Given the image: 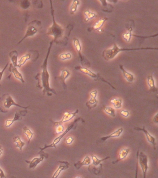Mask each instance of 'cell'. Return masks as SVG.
Instances as JSON below:
<instances>
[{
	"instance_id": "cell-1",
	"label": "cell",
	"mask_w": 158,
	"mask_h": 178,
	"mask_svg": "<svg viewBox=\"0 0 158 178\" xmlns=\"http://www.w3.org/2000/svg\"><path fill=\"white\" fill-rule=\"evenodd\" d=\"M53 42H54V40H52L50 43V46L49 47L48 49V53H47L46 58L45 59L44 61L43 64L42 72L41 74V81H42V86L43 88V92L44 94L47 93L48 96H51L52 95V93L56 94L55 91L53 89L51 88L50 86V74L48 70V68H47L48 58V57L49 56L50 53L51 49Z\"/></svg>"
},
{
	"instance_id": "cell-2",
	"label": "cell",
	"mask_w": 158,
	"mask_h": 178,
	"mask_svg": "<svg viewBox=\"0 0 158 178\" xmlns=\"http://www.w3.org/2000/svg\"><path fill=\"white\" fill-rule=\"evenodd\" d=\"M51 3V14L52 17V26L48 29V32L46 34L52 35L54 37V41H56L62 38L64 34V30L63 29L62 27L59 25L57 23L55 20L54 10L52 7V1H50Z\"/></svg>"
},
{
	"instance_id": "cell-3",
	"label": "cell",
	"mask_w": 158,
	"mask_h": 178,
	"mask_svg": "<svg viewBox=\"0 0 158 178\" xmlns=\"http://www.w3.org/2000/svg\"><path fill=\"white\" fill-rule=\"evenodd\" d=\"M157 50V48L146 47L141 48H120L118 46L114 43L113 48L105 50L103 52V56L106 61H110L114 58L120 52L125 51L138 50Z\"/></svg>"
},
{
	"instance_id": "cell-4",
	"label": "cell",
	"mask_w": 158,
	"mask_h": 178,
	"mask_svg": "<svg viewBox=\"0 0 158 178\" xmlns=\"http://www.w3.org/2000/svg\"><path fill=\"white\" fill-rule=\"evenodd\" d=\"M13 105L26 110L30 107V106L27 107L22 106L19 104H16L13 99L12 97L8 94L3 95L0 98V111L2 112H7L10 107Z\"/></svg>"
},
{
	"instance_id": "cell-5",
	"label": "cell",
	"mask_w": 158,
	"mask_h": 178,
	"mask_svg": "<svg viewBox=\"0 0 158 178\" xmlns=\"http://www.w3.org/2000/svg\"><path fill=\"white\" fill-rule=\"evenodd\" d=\"M85 121L83 120V119L82 118L79 117V118L76 119L72 123L70 124L69 125L68 127H67V129H66V130L64 131L63 133L61 134L60 136H59L58 137H57L54 140V142H52V143H51V144H50V145H46L45 144V145L44 147L43 148H40V152H42V151H43L45 149H46V148H56V145L57 144H58L59 142H60V141H61L62 139L63 138L64 136H65V135H67L69 132L70 130H72L73 128H74V127H75V126L76 124L79 122V121Z\"/></svg>"
},
{
	"instance_id": "cell-6",
	"label": "cell",
	"mask_w": 158,
	"mask_h": 178,
	"mask_svg": "<svg viewBox=\"0 0 158 178\" xmlns=\"http://www.w3.org/2000/svg\"><path fill=\"white\" fill-rule=\"evenodd\" d=\"M138 161L140 164L143 174V178H146L148 166V158L147 155L143 152L139 153L138 156Z\"/></svg>"
},
{
	"instance_id": "cell-7",
	"label": "cell",
	"mask_w": 158,
	"mask_h": 178,
	"mask_svg": "<svg viewBox=\"0 0 158 178\" xmlns=\"http://www.w3.org/2000/svg\"><path fill=\"white\" fill-rule=\"evenodd\" d=\"M39 22H40L37 21V22H36L35 25H33V21L31 23L29 24V26H28V27H27V30H26V32L24 36L20 40V41L19 42L18 45L20 44L21 42L23 41V40H24L26 38L28 37L33 36L35 35L37 33L38 29L36 25Z\"/></svg>"
},
{
	"instance_id": "cell-8",
	"label": "cell",
	"mask_w": 158,
	"mask_h": 178,
	"mask_svg": "<svg viewBox=\"0 0 158 178\" xmlns=\"http://www.w3.org/2000/svg\"><path fill=\"white\" fill-rule=\"evenodd\" d=\"M27 110H23L20 111H17L15 113L14 117L12 120H8L5 123V126L9 128L13 124L14 122L16 121H21L22 120V117H25L27 112Z\"/></svg>"
},
{
	"instance_id": "cell-9",
	"label": "cell",
	"mask_w": 158,
	"mask_h": 178,
	"mask_svg": "<svg viewBox=\"0 0 158 178\" xmlns=\"http://www.w3.org/2000/svg\"><path fill=\"white\" fill-rule=\"evenodd\" d=\"M79 110H77L74 112L70 113L69 112H66L64 114L63 117L62 119L60 122H54L55 125L56 126L58 125H60L62 124L63 123H65V122H68L72 120L73 118L77 114L79 113Z\"/></svg>"
},
{
	"instance_id": "cell-10",
	"label": "cell",
	"mask_w": 158,
	"mask_h": 178,
	"mask_svg": "<svg viewBox=\"0 0 158 178\" xmlns=\"http://www.w3.org/2000/svg\"><path fill=\"white\" fill-rule=\"evenodd\" d=\"M135 130L136 131H143L144 132V134H145L146 135V137H147V140H148V142L151 143L152 145H153V147H154V149H156V148H155V146L156 145V140H155V138H154L153 136L151 135V134H149V132L147 131V130H146L145 129V126H143V128H139V127H135V128H134Z\"/></svg>"
},
{
	"instance_id": "cell-11",
	"label": "cell",
	"mask_w": 158,
	"mask_h": 178,
	"mask_svg": "<svg viewBox=\"0 0 158 178\" xmlns=\"http://www.w3.org/2000/svg\"><path fill=\"white\" fill-rule=\"evenodd\" d=\"M97 94H98V92H97V90H94L91 92L90 94L91 96V98L90 99V100L87 102L86 104V105L88 108L92 109V108H95L97 106L98 102L96 99Z\"/></svg>"
},
{
	"instance_id": "cell-12",
	"label": "cell",
	"mask_w": 158,
	"mask_h": 178,
	"mask_svg": "<svg viewBox=\"0 0 158 178\" xmlns=\"http://www.w3.org/2000/svg\"><path fill=\"white\" fill-rule=\"evenodd\" d=\"M58 162L60 163L59 167L55 172L54 175L52 176V178H57L60 175V173H61L62 171L66 170L69 167L70 163L67 161H58Z\"/></svg>"
},
{
	"instance_id": "cell-13",
	"label": "cell",
	"mask_w": 158,
	"mask_h": 178,
	"mask_svg": "<svg viewBox=\"0 0 158 178\" xmlns=\"http://www.w3.org/2000/svg\"><path fill=\"white\" fill-rule=\"evenodd\" d=\"M9 70H10V72H12V73H13L16 79L20 80L22 83H24L25 82L24 80L23 79L22 74L19 72V70H18L17 68L14 67L13 65L12 64H10Z\"/></svg>"
},
{
	"instance_id": "cell-14",
	"label": "cell",
	"mask_w": 158,
	"mask_h": 178,
	"mask_svg": "<svg viewBox=\"0 0 158 178\" xmlns=\"http://www.w3.org/2000/svg\"><path fill=\"white\" fill-rule=\"evenodd\" d=\"M70 75V73L69 71L67 70H62L60 76L58 77V79H60V80L62 82V84L64 88L65 89H67V85H66V80H67V78H68L69 77Z\"/></svg>"
},
{
	"instance_id": "cell-15",
	"label": "cell",
	"mask_w": 158,
	"mask_h": 178,
	"mask_svg": "<svg viewBox=\"0 0 158 178\" xmlns=\"http://www.w3.org/2000/svg\"><path fill=\"white\" fill-rule=\"evenodd\" d=\"M44 159V156L42 155L39 158H34V159H33L32 161H26L29 164V168H35L40 162L43 161Z\"/></svg>"
},
{
	"instance_id": "cell-16",
	"label": "cell",
	"mask_w": 158,
	"mask_h": 178,
	"mask_svg": "<svg viewBox=\"0 0 158 178\" xmlns=\"http://www.w3.org/2000/svg\"><path fill=\"white\" fill-rule=\"evenodd\" d=\"M123 130V128H119V129L116 130V131H115V132L112 133V134H111L110 135H109V136L102 137V138H101V140L102 142H104V141H106V140H107V139H109V138L119 137V136H120V135L122 134V133Z\"/></svg>"
},
{
	"instance_id": "cell-17",
	"label": "cell",
	"mask_w": 158,
	"mask_h": 178,
	"mask_svg": "<svg viewBox=\"0 0 158 178\" xmlns=\"http://www.w3.org/2000/svg\"><path fill=\"white\" fill-rule=\"evenodd\" d=\"M91 159L89 156H86L85 157V159L83 160V161H79L76 163H75L74 166L75 167L77 170L79 169L82 166H85V165H89L91 164Z\"/></svg>"
},
{
	"instance_id": "cell-18",
	"label": "cell",
	"mask_w": 158,
	"mask_h": 178,
	"mask_svg": "<svg viewBox=\"0 0 158 178\" xmlns=\"http://www.w3.org/2000/svg\"><path fill=\"white\" fill-rule=\"evenodd\" d=\"M129 151H130V149H129V148H124L122 149L120 151V153H119V158L116 161H113L112 162L113 164H116V163L120 161L121 160L125 159L127 157L129 153Z\"/></svg>"
},
{
	"instance_id": "cell-19",
	"label": "cell",
	"mask_w": 158,
	"mask_h": 178,
	"mask_svg": "<svg viewBox=\"0 0 158 178\" xmlns=\"http://www.w3.org/2000/svg\"><path fill=\"white\" fill-rule=\"evenodd\" d=\"M147 84L149 86V89L151 92H156L158 91V88L155 86V82L153 74L148 76L147 78Z\"/></svg>"
},
{
	"instance_id": "cell-20",
	"label": "cell",
	"mask_w": 158,
	"mask_h": 178,
	"mask_svg": "<svg viewBox=\"0 0 158 178\" xmlns=\"http://www.w3.org/2000/svg\"><path fill=\"white\" fill-rule=\"evenodd\" d=\"M75 69L78 70H80L82 73H84L87 74L88 75H89V76L91 77V78H93V79H95V78H97V75L96 74L94 73L91 72L90 70L87 68L85 67H75Z\"/></svg>"
},
{
	"instance_id": "cell-21",
	"label": "cell",
	"mask_w": 158,
	"mask_h": 178,
	"mask_svg": "<svg viewBox=\"0 0 158 178\" xmlns=\"http://www.w3.org/2000/svg\"><path fill=\"white\" fill-rule=\"evenodd\" d=\"M120 68L121 70H122V72L123 74V75H124V77L126 78V80H127V81L129 83H132L134 81V76L133 74H132L130 73H128L123 68V66L122 65H120Z\"/></svg>"
},
{
	"instance_id": "cell-22",
	"label": "cell",
	"mask_w": 158,
	"mask_h": 178,
	"mask_svg": "<svg viewBox=\"0 0 158 178\" xmlns=\"http://www.w3.org/2000/svg\"><path fill=\"white\" fill-rule=\"evenodd\" d=\"M18 55V53L15 50L9 53V56L11 58V61L12 62V64L15 67H18V61H17Z\"/></svg>"
},
{
	"instance_id": "cell-23",
	"label": "cell",
	"mask_w": 158,
	"mask_h": 178,
	"mask_svg": "<svg viewBox=\"0 0 158 178\" xmlns=\"http://www.w3.org/2000/svg\"><path fill=\"white\" fill-rule=\"evenodd\" d=\"M73 44L76 49L77 50V52L79 53V56L80 58L81 61H83V57L82 55L81 54V46L79 40L77 38H74L73 39Z\"/></svg>"
},
{
	"instance_id": "cell-24",
	"label": "cell",
	"mask_w": 158,
	"mask_h": 178,
	"mask_svg": "<svg viewBox=\"0 0 158 178\" xmlns=\"http://www.w3.org/2000/svg\"><path fill=\"white\" fill-rule=\"evenodd\" d=\"M14 142V143H16V145L15 147L18 148L20 150L22 151V148L25 145V143L24 142H22L20 139V137L19 136H17L14 137L13 139Z\"/></svg>"
},
{
	"instance_id": "cell-25",
	"label": "cell",
	"mask_w": 158,
	"mask_h": 178,
	"mask_svg": "<svg viewBox=\"0 0 158 178\" xmlns=\"http://www.w3.org/2000/svg\"><path fill=\"white\" fill-rule=\"evenodd\" d=\"M107 20H108L107 18H104L101 19L99 20L94 25L93 29L96 30H101L102 27L104 25V22Z\"/></svg>"
},
{
	"instance_id": "cell-26",
	"label": "cell",
	"mask_w": 158,
	"mask_h": 178,
	"mask_svg": "<svg viewBox=\"0 0 158 178\" xmlns=\"http://www.w3.org/2000/svg\"><path fill=\"white\" fill-rule=\"evenodd\" d=\"M110 156H107L106 158H104L103 159H99L97 156L95 155H92L91 156V159L92 160L93 165L95 166H98L99 165L101 162L104 161L105 160H108V159H110Z\"/></svg>"
},
{
	"instance_id": "cell-27",
	"label": "cell",
	"mask_w": 158,
	"mask_h": 178,
	"mask_svg": "<svg viewBox=\"0 0 158 178\" xmlns=\"http://www.w3.org/2000/svg\"><path fill=\"white\" fill-rule=\"evenodd\" d=\"M31 58V55L29 53H27L26 55L22 56L20 58L19 61H18V67L19 68L21 67V66L25 63L26 62L30 59Z\"/></svg>"
},
{
	"instance_id": "cell-28",
	"label": "cell",
	"mask_w": 158,
	"mask_h": 178,
	"mask_svg": "<svg viewBox=\"0 0 158 178\" xmlns=\"http://www.w3.org/2000/svg\"><path fill=\"white\" fill-rule=\"evenodd\" d=\"M23 133L25 135H26L27 138L28 139V143H29L30 142V140H31L33 136V133L30 130L29 128H27L26 126L23 127Z\"/></svg>"
},
{
	"instance_id": "cell-29",
	"label": "cell",
	"mask_w": 158,
	"mask_h": 178,
	"mask_svg": "<svg viewBox=\"0 0 158 178\" xmlns=\"http://www.w3.org/2000/svg\"><path fill=\"white\" fill-rule=\"evenodd\" d=\"M122 100L121 99L114 98L111 100V103L114 105L116 109H120L122 106Z\"/></svg>"
},
{
	"instance_id": "cell-30",
	"label": "cell",
	"mask_w": 158,
	"mask_h": 178,
	"mask_svg": "<svg viewBox=\"0 0 158 178\" xmlns=\"http://www.w3.org/2000/svg\"><path fill=\"white\" fill-rule=\"evenodd\" d=\"M84 14L86 16V18L85 19V22H87L90 20L94 18H95L97 16L95 13L93 12H91L89 10H87L85 11Z\"/></svg>"
},
{
	"instance_id": "cell-31",
	"label": "cell",
	"mask_w": 158,
	"mask_h": 178,
	"mask_svg": "<svg viewBox=\"0 0 158 178\" xmlns=\"http://www.w3.org/2000/svg\"><path fill=\"white\" fill-rule=\"evenodd\" d=\"M80 2L78 0H75L73 2L71 8H70V11H71V14H73L77 11L78 6L79 5Z\"/></svg>"
},
{
	"instance_id": "cell-32",
	"label": "cell",
	"mask_w": 158,
	"mask_h": 178,
	"mask_svg": "<svg viewBox=\"0 0 158 178\" xmlns=\"http://www.w3.org/2000/svg\"><path fill=\"white\" fill-rule=\"evenodd\" d=\"M133 31V29L132 27H130L129 29V32L128 33L123 34L122 37L127 42H129L131 40V37H132V32Z\"/></svg>"
},
{
	"instance_id": "cell-33",
	"label": "cell",
	"mask_w": 158,
	"mask_h": 178,
	"mask_svg": "<svg viewBox=\"0 0 158 178\" xmlns=\"http://www.w3.org/2000/svg\"><path fill=\"white\" fill-rule=\"evenodd\" d=\"M104 111L107 114H109L110 116L112 117H115L116 116V111L115 110L111 107H107L104 108Z\"/></svg>"
},
{
	"instance_id": "cell-34",
	"label": "cell",
	"mask_w": 158,
	"mask_h": 178,
	"mask_svg": "<svg viewBox=\"0 0 158 178\" xmlns=\"http://www.w3.org/2000/svg\"><path fill=\"white\" fill-rule=\"evenodd\" d=\"M72 55L70 53H62L60 55V58L61 60H66L72 58Z\"/></svg>"
},
{
	"instance_id": "cell-35",
	"label": "cell",
	"mask_w": 158,
	"mask_h": 178,
	"mask_svg": "<svg viewBox=\"0 0 158 178\" xmlns=\"http://www.w3.org/2000/svg\"><path fill=\"white\" fill-rule=\"evenodd\" d=\"M56 130V132L57 134H61L62 133L64 130V127H63L62 124L60 125H57Z\"/></svg>"
},
{
	"instance_id": "cell-36",
	"label": "cell",
	"mask_w": 158,
	"mask_h": 178,
	"mask_svg": "<svg viewBox=\"0 0 158 178\" xmlns=\"http://www.w3.org/2000/svg\"><path fill=\"white\" fill-rule=\"evenodd\" d=\"M139 151H137V161H136V170H135V178H137L138 177V156L139 154Z\"/></svg>"
},
{
	"instance_id": "cell-37",
	"label": "cell",
	"mask_w": 158,
	"mask_h": 178,
	"mask_svg": "<svg viewBox=\"0 0 158 178\" xmlns=\"http://www.w3.org/2000/svg\"><path fill=\"white\" fill-rule=\"evenodd\" d=\"M8 64H7L6 65V66H5L4 68L2 70V72L0 71V86H1V81L2 79V76H3V73H4L5 70L6 69V68H7V67H8Z\"/></svg>"
},
{
	"instance_id": "cell-38",
	"label": "cell",
	"mask_w": 158,
	"mask_h": 178,
	"mask_svg": "<svg viewBox=\"0 0 158 178\" xmlns=\"http://www.w3.org/2000/svg\"><path fill=\"white\" fill-rule=\"evenodd\" d=\"M129 112L127 111H121V114L123 116V117H127L128 116H129Z\"/></svg>"
},
{
	"instance_id": "cell-39",
	"label": "cell",
	"mask_w": 158,
	"mask_h": 178,
	"mask_svg": "<svg viewBox=\"0 0 158 178\" xmlns=\"http://www.w3.org/2000/svg\"><path fill=\"white\" fill-rule=\"evenodd\" d=\"M73 138L72 136H70L66 140V143L67 144H71L73 143Z\"/></svg>"
},
{
	"instance_id": "cell-40",
	"label": "cell",
	"mask_w": 158,
	"mask_h": 178,
	"mask_svg": "<svg viewBox=\"0 0 158 178\" xmlns=\"http://www.w3.org/2000/svg\"><path fill=\"white\" fill-rule=\"evenodd\" d=\"M0 178H6L5 174H4V172L1 168V167H0Z\"/></svg>"
},
{
	"instance_id": "cell-41",
	"label": "cell",
	"mask_w": 158,
	"mask_h": 178,
	"mask_svg": "<svg viewBox=\"0 0 158 178\" xmlns=\"http://www.w3.org/2000/svg\"><path fill=\"white\" fill-rule=\"evenodd\" d=\"M158 113H157V114L155 115V116H154L153 119V122H154V123H158Z\"/></svg>"
},
{
	"instance_id": "cell-42",
	"label": "cell",
	"mask_w": 158,
	"mask_h": 178,
	"mask_svg": "<svg viewBox=\"0 0 158 178\" xmlns=\"http://www.w3.org/2000/svg\"><path fill=\"white\" fill-rule=\"evenodd\" d=\"M2 146L0 145V156L2 155Z\"/></svg>"
},
{
	"instance_id": "cell-43",
	"label": "cell",
	"mask_w": 158,
	"mask_h": 178,
	"mask_svg": "<svg viewBox=\"0 0 158 178\" xmlns=\"http://www.w3.org/2000/svg\"><path fill=\"white\" fill-rule=\"evenodd\" d=\"M75 178H81L80 177H79V176H77V177H76Z\"/></svg>"
}]
</instances>
